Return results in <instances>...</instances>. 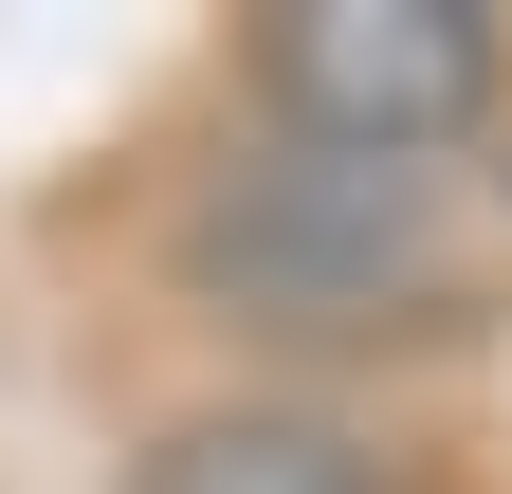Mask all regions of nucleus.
Masks as SVG:
<instances>
[{
  "label": "nucleus",
  "instance_id": "obj_1",
  "mask_svg": "<svg viewBox=\"0 0 512 494\" xmlns=\"http://www.w3.org/2000/svg\"><path fill=\"white\" fill-rule=\"evenodd\" d=\"M183 293L256 348H384L458 312V220L439 165H348V147H256L183 202Z\"/></svg>",
  "mask_w": 512,
  "mask_h": 494
},
{
  "label": "nucleus",
  "instance_id": "obj_2",
  "mask_svg": "<svg viewBox=\"0 0 512 494\" xmlns=\"http://www.w3.org/2000/svg\"><path fill=\"white\" fill-rule=\"evenodd\" d=\"M494 92H512L494 0H275V19H256V110H275V147L439 165Z\"/></svg>",
  "mask_w": 512,
  "mask_h": 494
},
{
  "label": "nucleus",
  "instance_id": "obj_3",
  "mask_svg": "<svg viewBox=\"0 0 512 494\" xmlns=\"http://www.w3.org/2000/svg\"><path fill=\"white\" fill-rule=\"evenodd\" d=\"M128 494H403V458L348 403H202L128 458Z\"/></svg>",
  "mask_w": 512,
  "mask_h": 494
}]
</instances>
